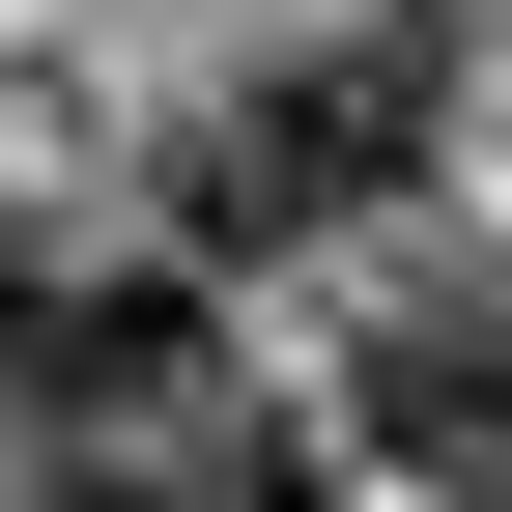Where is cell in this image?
Instances as JSON below:
<instances>
[{
  "instance_id": "6da1fadb",
  "label": "cell",
  "mask_w": 512,
  "mask_h": 512,
  "mask_svg": "<svg viewBox=\"0 0 512 512\" xmlns=\"http://www.w3.org/2000/svg\"><path fill=\"white\" fill-rule=\"evenodd\" d=\"M427 143H456V29H427V0H342L313 57L200 86V143H171V256H342V228L427 200Z\"/></svg>"
},
{
  "instance_id": "7a4b0ae2",
  "label": "cell",
  "mask_w": 512,
  "mask_h": 512,
  "mask_svg": "<svg viewBox=\"0 0 512 512\" xmlns=\"http://www.w3.org/2000/svg\"><path fill=\"white\" fill-rule=\"evenodd\" d=\"M0 512H313V427L256 399L228 342H171V370H114L86 427H29V456H0Z\"/></svg>"
},
{
  "instance_id": "3957f363",
  "label": "cell",
  "mask_w": 512,
  "mask_h": 512,
  "mask_svg": "<svg viewBox=\"0 0 512 512\" xmlns=\"http://www.w3.org/2000/svg\"><path fill=\"white\" fill-rule=\"evenodd\" d=\"M342 427H370L427 512H512V285H399V313L342 342Z\"/></svg>"
},
{
  "instance_id": "277c9868",
  "label": "cell",
  "mask_w": 512,
  "mask_h": 512,
  "mask_svg": "<svg viewBox=\"0 0 512 512\" xmlns=\"http://www.w3.org/2000/svg\"><path fill=\"white\" fill-rule=\"evenodd\" d=\"M171 342H200V256H29V228H0V456L86 427L114 370H171Z\"/></svg>"
}]
</instances>
